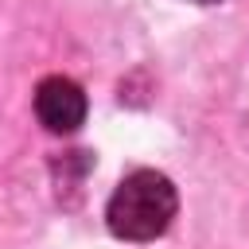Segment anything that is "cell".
I'll list each match as a JSON object with an SVG mask.
<instances>
[{
    "label": "cell",
    "mask_w": 249,
    "mask_h": 249,
    "mask_svg": "<svg viewBox=\"0 0 249 249\" xmlns=\"http://www.w3.org/2000/svg\"><path fill=\"white\" fill-rule=\"evenodd\" d=\"M198 4H214V0H198Z\"/></svg>",
    "instance_id": "3"
},
{
    "label": "cell",
    "mask_w": 249,
    "mask_h": 249,
    "mask_svg": "<svg viewBox=\"0 0 249 249\" xmlns=\"http://www.w3.org/2000/svg\"><path fill=\"white\" fill-rule=\"evenodd\" d=\"M35 117L47 132H74L82 128L86 121V93L74 78H62V74H51L35 86Z\"/></svg>",
    "instance_id": "2"
},
{
    "label": "cell",
    "mask_w": 249,
    "mask_h": 249,
    "mask_svg": "<svg viewBox=\"0 0 249 249\" xmlns=\"http://www.w3.org/2000/svg\"><path fill=\"white\" fill-rule=\"evenodd\" d=\"M175 210H179L175 183L163 171L140 167V171H128L109 195L105 222L121 241H152L171 226Z\"/></svg>",
    "instance_id": "1"
}]
</instances>
